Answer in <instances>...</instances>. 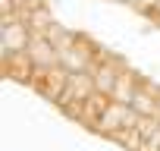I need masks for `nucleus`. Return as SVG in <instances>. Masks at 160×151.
Masks as SVG:
<instances>
[{"label": "nucleus", "mask_w": 160, "mask_h": 151, "mask_svg": "<svg viewBox=\"0 0 160 151\" xmlns=\"http://www.w3.org/2000/svg\"><path fill=\"white\" fill-rule=\"evenodd\" d=\"M91 95H98L91 72H69V79H66V88H63V98H60V104H63L69 113H75L78 107H82V104L91 98Z\"/></svg>", "instance_id": "obj_1"}, {"label": "nucleus", "mask_w": 160, "mask_h": 151, "mask_svg": "<svg viewBox=\"0 0 160 151\" xmlns=\"http://www.w3.org/2000/svg\"><path fill=\"white\" fill-rule=\"evenodd\" d=\"M66 79H69V72H66L63 66H53V69H35L32 85H35L44 98L60 101V98H63V88H66Z\"/></svg>", "instance_id": "obj_2"}, {"label": "nucleus", "mask_w": 160, "mask_h": 151, "mask_svg": "<svg viewBox=\"0 0 160 151\" xmlns=\"http://www.w3.org/2000/svg\"><path fill=\"white\" fill-rule=\"evenodd\" d=\"M28 57H32V63H35V69H53V66H60V50L53 47V41L50 38H44V35H32V41H28V50H25Z\"/></svg>", "instance_id": "obj_3"}, {"label": "nucleus", "mask_w": 160, "mask_h": 151, "mask_svg": "<svg viewBox=\"0 0 160 151\" xmlns=\"http://www.w3.org/2000/svg\"><path fill=\"white\" fill-rule=\"evenodd\" d=\"M28 41H32V29L19 19V22H7L0 29V44H3V54H22L28 50Z\"/></svg>", "instance_id": "obj_4"}, {"label": "nucleus", "mask_w": 160, "mask_h": 151, "mask_svg": "<svg viewBox=\"0 0 160 151\" xmlns=\"http://www.w3.org/2000/svg\"><path fill=\"white\" fill-rule=\"evenodd\" d=\"M60 66H63L66 72H85V69L91 66V54H88V47L72 44V47L60 50Z\"/></svg>", "instance_id": "obj_5"}, {"label": "nucleus", "mask_w": 160, "mask_h": 151, "mask_svg": "<svg viewBox=\"0 0 160 151\" xmlns=\"http://www.w3.org/2000/svg\"><path fill=\"white\" fill-rule=\"evenodd\" d=\"M3 69H7L10 79H28L32 82V76H35V63L25 50L22 54H3Z\"/></svg>", "instance_id": "obj_6"}, {"label": "nucleus", "mask_w": 160, "mask_h": 151, "mask_svg": "<svg viewBox=\"0 0 160 151\" xmlns=\"http://www.w3.org/2000/svg\"><path fill=\"white\" fill-rule=\"evenodd\" d=\"M129 107H132L138 117H144V120H160V104H157L148 91H141V88H138V95L132 98V104H129Z\"/></svg>", "instance_id": "obj_7"}, {"label": "nucleus", "mask_w": 160, "mask_h": 151, "mask_svg": "<svg viewBox=\"0 0 160 151\" xmlns=\"http://www.w3.org/2000/svg\"><path fill=\"white\" fill-rule=\"evenodd\" d=\"M91 79H94V88L110 98V95H113V85H116V79H119V72H116L113 66H101V69L91 72Z\"/></svg>", "instance_id": "obj_8"}, {"label": "nucleus", "mask_w": 160, "mask_h": 151, "mask_svg": "<svg viewBox=\"0 0 160 151\" xmlns=\"http://www.w3.org/2000/svg\"><path fill=\"white\" fill-rule=\"evenodd\" d=\"M138 95V88H135V79L132 76H122L119 72V79H116V85H113V101H119V104H132V98Z\"/></svg>", "instance_id": "obj_9"}, {"label": "nucleus", "mask_w": 160, "mask_h": 151, "mask_svg": "<svg viewBox=\"0 0 160 151\" xmlns=\"http://www.w3.org/2000/svg\"><path fill=\"white\" fill-rule=\"evenodd\" d=\"M160 0H138V7H157Z\"/></svg>", "instance_id": "obj_10"}]
</instances>
